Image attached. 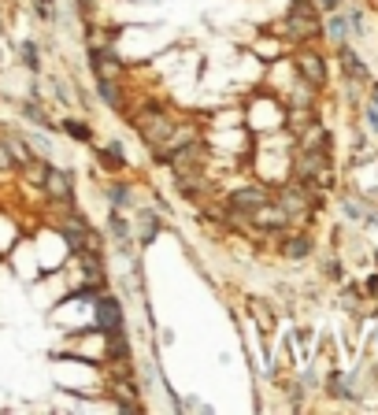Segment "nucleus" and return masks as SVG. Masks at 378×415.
<instances>
[{"label":"nucleus","mask_w":378,"mask_h":415,"mask_svg":"<svg viewBox=\"0 0 378 415\" xmlns=\"http://www.w3.org/2000/svg\"><path fill=\"white\" fill-rule=\"evenodd\" d=\"M101 101L111 104V108H123V89H119V82H101Z\"/></svg>","instance_id":"14"},{"label":"nucleus","mask_w":378,"mask_h":415,"mask_svg":"<svg viewBox=\"0 0 378 415\" xmlns=\"http://www.w3.org/2000/svg\"><path fill=\"white\" fill-rule=\"evenodd\" d=\"M326 34H330L334 41H345V19L338 15V19H330V26H326Z\"/></svg>","instance_id":"20"},{"label":"nucleus","mask_w":378,"mask_h":415,"mask_svg":"<svg viewBox=\"0 0 378 415\" xmlns=\"http://www.w3.org/2000/svg\"><path fill=\"white\" fill-rule=\"evenodd\" d=\"M41 189H48V197H56V201H63V204H71V193H74L67 171H48V178H45Z\"/></svg>","instance_id":"7"},{"label":"nucleus","mask_w":378,"mask_h":415,"mask_svg":"<svg viewBox=\"0 0 378 415\" xmlns=\"http://www.w3.org/2000/svg\"><path fill=\"white\" fill-rule=\"evenodd\" d=\"M134 126H138V134L149 141V145H163L171 134H174V119L167 111H163L160 104H145L138 115H134Z\"/></svg>","instance_id":"1"},{"label":"nucleus","mask_w":378,"mask_h":415,"mask_svg":"<svg viewBox=\"0 0 378 415\" xmlns=\"http://www.w3.org/2000/svg\"><path fill=\"white\" fill-rule=\"evenodd\" d=\"M60 126L67 130V134H71L74 141H82V145H89V141H93V126H89V123H82V119H63Z\"/></svg>","instance_id":"12"},{"label":"nucleus","mask_w":378,"mask_h":415,"mask_svg":"<svg viewBox=\"0 0 378 415\" xmlns=\"http://www.w3.org/2000/svg\"><path fill=\"white\" fill-rule=\"evenodd\" d=\"M271 193L264 186H245V189H234L230 193V211H241V215H252L260 204H267Z\"/></svg>","instance_id":"4"},{"label":"nucleus","mask_w":378,"mask_h":415,"mask_svg":"<svg viewBox=\"0 0 378 415\" xmlns=\"http://www.w3.org/2000/svg\"><path fill=\"white\" fill-rule=\"evenodd\" d=\"M108 197H111V201H115V204H126V197H130V189H126V186H108Z\"/></svg>","instance_id":"21"},{"label":"nucleus","mask_w":378,"mask_h":415,"mask_svg":"<svg viewBox=\"0 0 378 415\" xmlns=\"http://www.w3.org/2000/svg\"><path fill=\"white\" fill-rule=\"evenodd\" d=\"M108 234H111L115 241H126L130 230H126V223H123V215H115V211H111V219H108Z\"/></svg>","instance_id":"17"},{"label":"nucleus","mask_w":378,"mask_h":415,"mask_svg":"<svg viewBox=\"0 0 378 415\" xmlns=\"http://www.w3.org/2000/svg\"><path fill=\"white\" fill-rule=\"evenodd\" d=\"M11 167H19V163H15V156H11L8 141H0V171H11Z\"/></svg>","instance_id":"19"},{"label":"nucleus","mask_w":378,"mask_h":415,"mask_svg":"<svg viewBox=\"0 0 378 415\" xmlns=\"http://www.w3.org/2000/svg\"><path fill=\"white\" fill-rule=\"evenodd\" d=\"M52 4H56V0H38V15H41V19H52Z\"/></svg>","instance_id":"24"},{"label":"nucleus","mask_w":378,"mask_h":415,"mask_svg":"<svg viewBox=\"0 0 378 415\" xmlns=\"http://www.w3.org/2000/svg\"><path fill=\"white\" fill-rule=\"evenodd\" d=\"M48 171H52V167H48V163L45 160H34V156H30L26 163H23V175L30 178V186H45V178H48Z\"/></svg>","instance_id":"9"},{"label":"nucleus","mask_w":378,"mask_h":415,"mask_svg":"<svg viewBox=\"0 0 378 415\" xmlns=\"http://www.w3.org/2000/svg\"><path fill=\"white\" fill-rule=\"evenodd\" d=\"M297 67H301V74L311 82V86H323V82H326V67H323V60L316 52H301Z\"/></svg>","instance_id":"8"},{"label":"nucleus","mask_w":378,"mask_h":415,"mask_svg":"<svg viewBox=\"0 0 378 415\" xmlns=\"http://www.w3.org/2000/svg\"><path fill=\"white\" fill-rule=\"evenodd\" d=\"M23 115H26L30 123H38V126H52V123H48V115H45V108L38 101H23Z\"/></svg>","instance_id":"16"},{"label":"nucleus","mask_w":378,"mask_h":415,"mask_svg":"<svg viewBox=\"0 0 378 415\" xmlns=\"http://www.w3.org/2000/svg\"><path fill=\"white\" fill-rule=\"evenodd\" d=\"M330 393H334V397H345V393H349V389H345V378H341V375L330 378Z\"/></svg>","instance_id":"23"},{"label":"nucleus","mask_w":378,"mask_h":415,"mask_svg":"<svg viewBox=\"0 0 378 415\" xmlns=\"http://www.w3.org/2000/svg\"><path fill=\"white\" fill-rule=\"evenodd\" d=\"M96 304V330L111 334V330H123V304L115 297H93Z\"/></svg>","instance_id":"3"},{"label":"nucleus","mask_w":378,"mask_h":415,"mask_svg":"<svg viewBox=\"0 0 378 415\" xmlns=\"http://www.w3.org/2000/svg\"><path fill=\"white\" fill-rule=\"evenodd\" d=\"M371 93H374V104H378V86H374V89H371Z\"/></svg>","instance_id":"26"},{"label":"nucleus","mask_w":378,"mask_h":415,"mask_svg":"<svg viewBox=\"0 0 378 415\" xmlns=\"http://www.w3.org/2000/svg\"><path fill=\"white\" fill-rule=\"evenodd\" d=\"M23 63L30 71H41V63H38V45L34 41H23Z\"/></svg>","instance_id":"18"},{"label":"nucleus","mask_w":378,"mask_h":415,"mask_svg":"<svg viewBox=\"0 0 378 415\" xmlns=\"http://www.w3.org/2000/svg\"><path fill=\"white\" fill-rule=\"evenodd\" d=\"M101 163H104L108 171H119L123 163H126V156H123V145H119V141L104 145V148H101Z\"/></svg>","instance_id":"10"},{"label":"nucleus","mask_w":378,"mask_h":415,"mask_svg":"<svg viewBox=\"0 0 378 415\" xmlns=\"http://www.w3.org/2000/svg\"><path fill=\"white\" fill-rule=\"evenodd\" d=\"M156 230H160L156 215H152V211H141V219H138V234H141V241H152Z\"/></svg>","instance_id":"15"},{"label":"nucleus","mask_w":378,"mask_h":415,"mask_svg":"<svg viewBox=\"0 0 378 415\" xmlns=\"http://www.w3.org/2000/svg\"><path fill=\"white\" fill-rule=\"evenodd\" d=\"M249 219H252L256 226H264V230H282L289 215H286V208H282V204H278V208H271V204H260V208L249 215Z\"/></svg>","instance_id":"6"},{"label":"nucleus","mask_w":378,"mask_h":415,"mask_svg":"<svg viewBox=\"0 0 378 415\" xmlns=\"http://www.w3.org/2000/svg\"><path fill=\"white\" fill-rule=\"evenodd\" d=\"M282 253H286L289 260H304V256L311 253V238H308V234H297V238H289V241L282 245Z\"/></svg>","instance_id":"11"},{"label":"nucleus","mask_w":378,"mask_h":415,"mask_svg":"<svg viewBox=\"0 0 378 415\" xmlns=\"http://www.w3.org/2000/svg\"><path fill=\"white\" fill-rule=\"evenodd\" d=\"M115 389H123V393H134V386H130V382H123V386H115ZM119 408H123V411H138V404H134V401H119Z\"/></svg>","instance_id":"22"},{"label":"nucleus","mask_w":378,"mask_h":415,"mask_svg":"<svg viewBox=\"0 0 378 415\" xmlns=\"http://www.w3.org/2000/svg\"><path fill=\"white\" fill-rule=\"evenodd\" d=\"M316 34H319V19H316V15L289 11V19H286V38H293V41H308V38H316Z\"/></svg>","instance_id":"5"},{"label":"nucleus","mask_w":378,"mask_h":415,"mask_svg":"<svg viewBox=\"0 0 378 415\" xmlns=\"http://www.w3.org/2000/svg\"><path fill=\"white\" fill-rule=\"evenodd\" d=\"M341 63H345V74H352V78H367V67L360 63V56L352 52L349 45H341Z\"/></svg>","instance_id":"13"},{"label":"nucleus","mask_w":378,"mask_h":415,"mask_svg":"<svg viewBox=\"0 0 378 415\" xmlns=\"http://www.w3.org/2000/svg\"><path fill=\"white\" fill-rule=\"evenodd\" d=\"M319 4H323L326 11H334V8H338V0H319Z\"/></svg>","instance_id":"25"},{"label":"nucleus","mask_w":378,"mask_h":415,"mask_svg":"<svg viewBox=\"0 0 378 415\" xmlns=\"http://www.w3.org/2000/svg\"><path fill=\"white\" fill-rule=\"evenodd\" d=\"M89 67H93V74H96V82H111V78H119L123 74V60L115 56V48H108V45H101V48H89Z\"/></svg>","instance_id":"2"}]
</instances>
